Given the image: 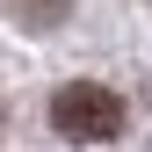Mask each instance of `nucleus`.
<instances>
[{"label":"nucleus","mask_w":152,"mask_h":152,"mask_svg":"<svg viewBox=\"0 0 152 152\" xmlns=\"http://www.w3.org/2000/svg\"><path fill=\"white\" fill-rule=\"evenodd\" d=\"M15 15H22V22H58L65 15V0H7Z\"/></svg>","instance_id":"nucleus-2"},{"label":"nucleus","mask_w":152,"mask_h":152,"mask_svg":"<svg viewBox=\"0 0 152 152\" xmlns=\"http://www.w3.org/2000/svg\"><path fill=\"white\" fill-rule=\"evenodd\" d=\"M51 123L72 145H109V138H123V94H109L102 80H72L51 102Z\"/></svg>","instance_id":"nucleus-1"}]
</instances>
